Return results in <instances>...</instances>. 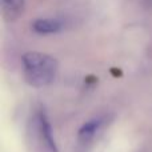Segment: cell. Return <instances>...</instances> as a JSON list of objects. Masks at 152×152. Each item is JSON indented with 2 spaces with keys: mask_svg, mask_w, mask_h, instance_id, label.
I'll list each match as a JSON object with an SVG mask.
<instances>
[{
  "mask_svg": "<svg viewBox=\"0 0 152 152\" xmlns=\"http://www.w3.org/2000/svg\"><path fill=\"white\" fill-rule=\"evenodd\" d=\"M3 15L5 19H15L23 12L24 0H1Z\"/></svg>",
  "mask_w": 152,
  "mask_h": 152,
  "instance_id": "cell-5",
  "label": "cell"
},
{
  "mask_svg": "<svg viewBox=\"0 0 152 152\" xmlns=\"http://www.w3.org/2000/svg\"><path fill=\"white\" fill-rule=\"evenodd\" d=\"M36 119H37V126H39V132L42 135L43 140H44L45 145L50 148L52 152H58L56 150V144L55 140H53V135H52V128H51L50 120H48L47 115H45L44 111H39L36 113Z\"/></svg>",
  "mask_w": 152,
  "mask_h": 152,
  "instance_id": "cell-3",
  "label": "cell"
},
{
  "mask_svg": "<svg viewBox=\"0 0 152 152\" xmlns=\"http://www.w3.org/2000/svg\"><path fill=\"white\" fill-rule=\"evenodd\" d=\"M26 80L34 87L51 84L58 74V60L47 53L27 52L21 58Z\"/></svg>",
  "mask_w": 152,
  "mask_h": 152,
  "instance_id": "cell-1",
  "label": "cell"
},
{
  "mask_svg": "<svg viewBox=\"0 0 152 152\" xmlns=\"http://www.w3.org/2000/svg\"><path fill=\"white\" fill-rule=\"evenodd\" d=\"M103 121H104L103 118H97V119H92V120L87 121L86 124H83V127L79 129V139L83 143L89 142L95 136V134L100 129V127L103 126Z\"/></svg>",
  "mask_w": 152,
  "mask_h": 152,
  "instance_id": "cell-4",
  "label": "cell"
},
{
  "mask_svg": "<svg viewBox=\"0 0 152 152\" xmlns=\"http://www.w3.org/2000/svg\"><path fill=\"white\" fill-rule=\"evenodd\" d=\"M150 1H152V0H150Z\"/></svg>",
  "mask_w": 152,
  "mask_h": 152,
  "instance_id": "cell-6",
  "label": "cell"
},
{
  "mask_svg": "<svg viewBox=\"0 0 152 152\" xmlns=\"http://www.w3.org/2000/svg\"><path fill=\"white\" fill-rule=\"evenodd\" d=\"M64 27V21L61 19H52V18H44L37 19L32 23V29L37 34H56L60 32Z\"/></svg>",
  "mask_w": 152,
  "mask_h": 152,
  "instance_id": "cell-2",
  "label": "cell"
}]
</instances>
